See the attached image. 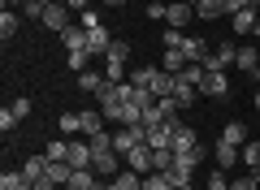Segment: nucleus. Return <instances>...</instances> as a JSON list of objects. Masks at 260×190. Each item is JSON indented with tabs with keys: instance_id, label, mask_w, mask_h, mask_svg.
<instances>
[{
	"instance_id": "nucleus-24",
	"label": "nucleus",
	"mask_w": 260,
	"mask_h": 190,
	"mask_svg": "<svg viewBox=\"0 0 260 190\" xmlns=\"http://www.w3.org/2000/svg\"><path fill=\"white\" fill-rule=\"evenodd\" d=\"M100 181H95V169H74V177H70V186L65 190H95Z\"/></svg>"
},
{
	"instance_id": "nucleus-23",
	"label": "nucleus",
	"mask_w": 260,
	"mask_h": 190,
	"mask_svg": "<svg viewBox=\"0 0 260 190\" xmlns=\"http://www.w3.org/2000/svg\"><path fill=\"white\" fill-rule=\"evenodd\" d=\"M195 18H225V0H195Z\"/></svg>"
},
{
	"instance_id": "nucleus-44",
	"label": "nucleus",
	"mask_w": 260,
	"mask_h": 190,
	"mask_svg": "<svg viewBox=\"0 0 260 190\" xmlns=\"http://www.w3.org/2000/svg\"><path fill=\"white\" fill-rule=\"evenodd\" d=\"M9 5H26V0H5V9H9Z\"/></svg>"
},
{
	"instance_id": "nucleus-4",
	"label": "nucleus",
	"mask_w": 260,
	"mask_h": 190,
	"mask_svg": "<svg viewBox=\"0 0 260 190\" xmlns=\"http://www.w3.org/2000/svg\"><path fill=\"white\" fill-rule=\"evenodd\" d=\"M70 13H74V9H70L65 0H52V5L44 9V18H39V22H44L48 30H56V35H61L65 26H74V22H70Z\"/></svg>"
},
{
	"instance_id": "nucleus-47",
	"label": "nucleus",
	"mask_w": 260,
	"mask_h": 190,
	"mask_svg": "<svg viewBox=\"0 0 260 190\" xmlns=\"http://www.w3.org/2000/svg\"><path fill=\"white\" fill-rule=\"evenodd\" d=\"M178 190H195V186H191V181H186V186H178Z\"/></svg>"
},
{
	"instance_id": "nucleus-30",
	"label": "nucleus",
	"mask_w": 260,
	"mask_h": 190,
	"mask_svg": "<svg viewBox=\"0 0 260 190\" xmlns=\"http://www.w3.org/2000/svg\"><path fill=\"white\" fill-rule=\"evenodd\" d=\"M221 138H225V143H234V147H243V143H247V126H243V121H230V126L221 130Z\"/></svg>"
},
{
	"instance_id": "nucleus-36",
	"label": "nucleus",
	"mask_w": 260,
	"mask_h": 190,
	"mask_svg": "<svg viewBox=\"0 0 260 190\" xmlns=\"http://www.w3.org/2000/svg\"><path fill=\"white\" fill-rule=\"evenodd\" d=\"M204 190H230V177H225V169H213V177H208Z\"/></svg>"
},
{
	"instance_id": "nucleus-42",
	"label": "nucleus",
	"mask_w": 260,
	"mask_h": 190,
	"mask_svg": "<svg viewBox=\"0 0 260 190\" xmlns=\"http://www.w3.org/2000/svg\"><path fill=\"white\" fill-rule=\"evenodd\" d=\"M104 5H109V9H121V5H126V0H104Z\"/></svg>"
},
{
	"instance_id": "nucleus-38",
	"label": "nucleus",
	"mask_w": 260,
	"mask_h": 190,
	"mask_svg": "<svg viewBox=\"0 0 260 190\" xmlns=\"http://www.w3.org/2000/svg\"><path fill=\"white\" fill-rule=\"evenodd\" d=\"M165 13H169L165 0H148V18H152V22H165Z\"/></svg>"
},
{
	"instance_id": "nucleus-15",
	"label": "nucleus",
	"mask_w": 260,
	"mask_h": 190,
	"mask_svg": "<svg viewBox=\"0 0 260 190\" xmlns=\"http://www.w3.org/2000/svg\"><path fill=\"white\" fill-rule=\"evenodd\" d=\"M104 186H109V190H139V186H143V173H135V169H121L117 177H109Z\"/></svg>"
},
{
	"instance_id": "nucleus-9",
	"label": "nucleus",
	"mask_w": 260,
	"mask_h": 190,
	"mask_svg": "<svg viewBox=\"0 0 260 190\" xmlns=\"http://www.w3.org/2000/svg\"><path fill=\"white\" fill-rule=\"evenodd\" d=\"M65 160L74 164V169H91V138H70Z\"/></svg>"
},
{
	"instance_id": "nucleus-6",
	"label": "nucleus",
	"mask_w": 260,
	"mask_h": 190,
	"mask_svg": "<svg viewBox=\"0 0 260 190\" xmlns=\"http://www.w3.org/2000/svg\"><path fill=\"white\" fill-rule=\"evenodd\" d=\"M234 61H239V48H234V44H217L213 48V52H208V61H204V69H230V65Z\"/></svg>"
},
{
	"instance_id": "nucleus-3",
	"label": "nucleus",
	"mask_w": 260,
	"mask_h": 190,
	"mask_svg": "<svg viewBox=\"0 0 260 190\" xmlns=\"http://www.w3.org/2000/svg\"><path fill=\"white\" fill-rule=\"evenodd\" d=\"M139 143H148V130H143V126H121V130H113V147H117V156L135 151Z\"/></svg>"
},
{
	"instance_id": "nucleus-26",
	"label": "nucleus",
	"mask_w": 260,
	"mask_h": 190,
	"mask_svg": "<svg viewBox=\"0 0 260 190\" xmlns=\"http://www.w3.org/2000/svg\"><path fill=\"white\" fill-rule=\"evenodd\" d=\"M230 164H239V147L217 138V169H230Z\"/></svg>"
},
{
	"instance_id": "nucleus-33",
	"label": "nucleus",
	"mask_w": 260,
	"mask_h": 190,
	"mask_svg": "<svg viewBox=\"0 0 260 190\" xmlns=\"http://www.w3.org/2000/svg\"><path fill=\"white\" fill-rule=\"evenodd\" d=\"M169 164H174V151H169V147L152 151V173H169Z\"/></svg>"
},
{
	"instance_id": "nucleus-17",
	"label": "nucleus",
	"mask_w": 260,
	"mask_h": 190,
	"mask_svg": "<svg viewBox=\"0 0 260 190\" xmlns=\"http://www.w3.org/2000/svg\"><path fill=\"white\" fill-rule=\"evenodd\" d=\"M61 44H65V52H83V48H87V30L83 26H65L61 30Z\"/></svg>"
},
{
	"instance_id": "nucleus-32",
	"label": "nucleus",
	"mask_w": 260,
	"mask_h": 190,
	"mask_svg": "<svg viewBox=\"0 0 260 190\" xmlns=\"http://www.w3.org/2000/svg\"><path fill=\"white\" fill-rule=\"evenodd\" d=\"M65 151H70V138H65V134H61V138H52V143L44 147L48 160H65Z\"/></svg>"
},
{
	"instance_id": "nucleus-19",
	"label": "nucleus",
	"mask_w": 260,
	"mask_h": 190,
	"mask_svg": "<svg viewBox=\"0 0 260 190\" xmlns=\"http://www.w3.org/2000/svg\"><path fill=\"white\" fill-rule=\"evenodd\" d=\"M186 65H191V61L182 56V48H165V56H160V69H165V73H182Z\"/></svg>"
},
{
	"instance_id": "nucleus-34",
	"label": "nucleus",
	"mask_w": 260,
	"mask_h": 190,
	"mask_svg": "<svg viewBox=\"0 0 260 190\" xmlns=\"http://www.w3.org/2000/svg\"><path fill=\"white\" fill-rule=\"evenodd\" d=\"M230 190H260V173H243V177H234Z\"/></svg>"
},
{
	"instance_id": "nucleus-29",
	"label": "nucleus",
	"mask_w": 260,
	"mask_h": 190,
	"mask_svg": "<svg viewBox=\"0 0 260 190\" xmlns=\"http://www.w3.org/2000/svg\"><path fill=\"white\" fill-rule=\"evenodd\" d=\"M91 61H95V56L87 52V48H83V52H65V65H70V69H74V73H83V69H91Z\"/></svg>"
},
{
	"instance_id": "nucleus-20",
	"label": "nucleus",
	"mask_w": 260,
	"mask_h": 190,
	"mask_svg": "<svg viewBox=\"0 0 260 190\" xmlns=\"http://www.w3.org/2000/svg\"><path fill=\"white\" fill-rule=\"evenodd\" d=\"M234 65H239L243 73H256V69H260V48H256V44L239 48V61H234Z\"/></svg>"
},
{
	"instance_id": "nucleus-18",
	"label": "nucleus",
	"mask_w": 260,
	"mask_h": 190,
	"mask_svg": "<svg viewBox=\"0 0 260 190\" xmlns=\"http://www.w3.org/2000/svg\"><path fill=\"white\" fill-rule=\"evenodd\" d=\"M191 18H195V5H169V13H165V22H169L174 30H182Z\"/></svg>"
},
{
	"instance_id": "nucleus-41",
	"label": "nucleus",
	"mask_w": 260,
	"mask_h": 190,
	"mask_svg": "<svg viewBox=\"0 0 260 190\" xmlns=\"http://www.w3.org/2000/svg\"><path fill=\"white\" fill-rule=\"evenodd\" d=\"M13 126H18V117H13V112L5 108V112H0V130H13Z\"/></svg>"
},
{
	"instance_id": "nucleus-1",
	"label": "nucleus",
	"mask_w": 260,
	"mask_h": 190,
	"mask_svg": "<svg viewBox=\"0 0 260 190\" xmlns=\"http://www.w3.org/2000/svg\"><path fill=\"white\" fill-rule=\"evenodd\" d=\"M204 164V147L200 151H182V156H174V164H169V181L174 186H186V181L195 177V169Z\"/></svg>"
},
{
	"instance_id": "nucleus-22",
	"label": "nucleus",
	"mask_w": 260,
	"mask_h": 190,
	"mask_svg": "<svg viewBox=\"0 0 260 190\" xmlns=\"http://www.w3.org/2000/svg\"><path fill=\"white\" fill-rule=\"evenodd\" d=\"M78 117H83V134H87V138H91V134H100V130L109 126L100 108H87V112H78Z\"/></svg>"
},
{
	"instance_id": "nucleus-8",
	"label": "nucleus",
	"mask_w": 260,
	"mask_h": 190,
	"mask_svg": "<svg viewBox=\"0 0 260 190\" xmlns=\"http://www.w3.org/2000/svg\"><path fill=\"white\" fill-rule=\"evenodd\" d=\"M200 95H217V100H225V95H230V78H225L221 69H208L204 82H200Z\"/></svg>"
},
{
	"instance_id": "nucleus-13",
	"label": "nucleus",
	"mask_w": 260,
	"mask_h": 190,
	"mask_svg": "<svg viewBox=\"0 0 260 190\" xmlns=\"http://www.w3.org/2000/svg\"><path fill=\"white\" fill-rule=\"evenodd\" d=\"M208 52H213V48H208V39H200V35H186V39H182V56H186V61L204 65Z\"/></svg>"
},
{
	"instance_id": "nucleus-2",
	"label": "nucleus",
	"mask_w": 260,
	"mask_h": 190,
	"mask_svg": "<svg viewBox=\"0 0 260 190\" xmlns=\"http://www.w3.org/2000/svg\"><path fill=\"white\" fill-rule=\"evenodd\" d=\"M126 56H130V44L113 39V48L104 52V78L109 82H126Z\"/></svg>"
},
{
	"instance_id": "nucleus-48",
	"label": "nucleus",
	"mask_w": 260,
	"mask_h": 190,
	"mask_svg": "<svg viewBox=\"0 0 260 190\" xmlns=\"http://www.w3.org/2000/svg\"><path fill=\"white\" fill-rule=\"evenodd\" d=\"M95 190H104V181H100V186H95Z\"/></svg>"
},
{
	"instance_id": "nucleus-7",
	"label": "nucleus",
	"mask_w": 260,
	"mask_h": 190,
	"mask_svg": "<svg viewBox=\"0 0 260 190\" xmlns=\"http://www.w3.org/2000/svg\"><path fill=\"white\" fill-rule=\"evenodd\" d=\"M83 30H87V52L104 61V52L113 48V35H109V26H83Z\"/></svg>"
},
{
	"instance_id": "nucleus-25",
	"label": "nucleus",
	"mask_w": 260,
	"mask_h": 190,
	"mask_svg": "<svg viewBox=\"0 0 260 190\" xmlns=\"http://www.w3.org/2000/svg\"><path fill=\"white\" fill-rule=\"evenodd\" d=\"M56 130H61L65 138H78V134H83V117H78V112H61V121H56Z\"/></svg>"
},
{
	"instance_id": "nucleus-5",
	"label": "nucleus",
	"mask_w": 260,
	"mask_h": 190,
	"mask_svg": "<svg viewBox=\"0 0 260 190\" xmlns=\"http://www.w3.org/2000/svg\"><path fill=\"white\" fill-rule=\"evenodd\" d=\"M169 151H174V156H182V151H200V134H195L191 126H182V121H178V126H174V138H169Z\"/></svg>"
},
{
	"instance_id": "nucleus-40",
	"label": "nucleus",
	"mask_w": 260,
	"mask_h": 190,
	"mask_svg": "<svg viewBox=\"0 0 260 190\" xmlns=\"http://www.w3.org/2000/svg\"><path fill=\"white\" fill-rule=\"evenodd\" d=\"M30 190H56V181H52V177H48V173H44V177H39V181H30Z\"/></svg>"
},
{
	"instance_id": "nucleus-49",
	"label": "nucleus",
	"mask_w": 260,
	"mask_h": 190,
	"mask_svg": "<svg viewBox=\"0 0 260 190\" xmlns=\"http://www.w3.org/2000/svg\"><path fill=\"white\" fill-rule=\"evenodd\" d=\"M87 5H91V0H87Z\"/></svg>"
},
{
	"instance_id": "nucleus-28",
	"label": "nucleus",
	"mask_w": 260,
	"mask_h": 190,
	"mask_svg": "<svg viewBox=\"0 0 260 190\" xmlns=\"http://www.w3.org/2000/svg\"><path fill=\"white\" fill-rule=\"evenodd\" d=\"M18 26H22V22H18V13H13V9H5V13H0V39H5V44H9V39L18 35Z\"/></svg>"
},
{
	"instance_id": "nucleus-39",
	"label": "nucleus",
	"mask_w": 260,
	"mask_h": 190,
	"mask_svg": "<svg viewBox=\"0 0 260 190\" xmlns=\"http://www.w3.org/2000/svg\"><path fill=\"white\" fill-rule=\"evenodd\" d=\"M182 30H174V26H165V48H182Z\"/></svg>"
},
{
	"instance_id": "nucleus-10",
	"label": "nucleus",
	"mask_w": 260,
	"mask_h": 190,
	"mask_svg": "<svg viewBox=\"0 0 260 190\" xmlns=\"http://www.w3.org/2000/svg\"><path fill=\"white\" fill-rule=\"evenodd\" d=\"M160 73H165L160 65H139V69H130V78H126V82H130V87H139V91H152Z\"/></svg>"
},
{
	"instance_id": "nucleus-27",
	"label": "nucleus",
	"mask_w": 260,
	"mask_h": 190,
	"mask_svg": "<svg viewBox=\"0 0 260 190\" xmlns=\"http://www.w3.org/2000/svg\"><path fill=\"white\" fill-rule=\"evenodd\" d=\"M104 82H109V78H104V73H95V69H83V73H78V87H83L87 95H100Z\"/></svg>"
},
{
	"instance_id": "nucleus-11",
	"label": "nucleus",
	"mask_w": 260,
	"mask_h": 190,
	"mask_svg": "<svg viewBox=\"0 0 260 190\" xmlns=\"http://www.w3.org/2000/svg\"><path fill=\"white\" fill-rule=\"evenodd\" d=\"M121 160H126V169H135V173H143V177H148V173H152V147H148V143H139L135 151L121 156Z\"/></svg>"
},
{
	"instance_id": "nucleus-14",
	"label": "nucleus",
	"mask_w": 260,
	"mask_h": 190,
	"mask_svg": "<svg viewBox=\"0 0 260 190\" xmlns=\"http://www.w3.org/2000/svg\"><path fill=\"white\" fill-rule=\"evenodd\" d=\"M256 22H260V9H239V13H230V30H234V35H251Z\"/></svg>"
},
{
	"instance_id": "nucleus-35",
	"label": "nucleus",
	"mask_w": 260,
	"mask_h": 190,
	"mask_svg": "<svg viewBox=\"0 0 260 190\" xmlns=\"http://www.w3.org/2000/svg\"><path fill=\"white\" fill-rule=\"evenodd\" d=\"M9 112H13L18 121H26V117H30V100H26V95H18V100L9 104Z\"/></svg>"
},
{
	"instance_id": "nucleus-43",
	"label": "nucleus",
	"mask_w": 260,
	"mask_h": 190,
	"mask_svg": "<svg viewBox=\"0 0 260 190\" xmlns=\"http://www.w3.org/2000/svg\"><path fill=\"white\" fill-rule=\"evenodd\" d=\"M251 104H256V112H260V91H256V95H251Z\"/></svg>"
},
{
	"instance_id": "nucleus-31",
	"label": "nucleus",
	"mask_w": 260,
	"mask_h": 190,
	"mask_svg": "<svg viewBox=\"0 0 260 190\" xmlns=\"http://www.w3.org/2000/svg\"><path fill=\"white\" fill-rule=\"evenodd\" d=\"M139 190H178V186H174V181H169V173H148Z\"/></svg>"
},
{
	"instance_id": "nucleus-50",
	"label": "nucleus",
	"mask_w": 260,
	"mask_h": 190,
	"mask_svg": "<svg viewBox=\"0 0 260 190\" xmlns=\"http://www.w3.org/2000/svg\"><path fill=\"white\" fill-rule=\"evenodd\" d=\"M104 190H109V186H104Z\"/></svg>"
},
{
	"instance_id": "nucleus-46",
	"label": "nucleus",
	"mask_w": 260,
	"mask_h": 190,
	"mask_svg": "<svg viewBox=\"0 0 260 190\" xmlns=\"http://www.w3.org/2000/svg\"><path fill=\"white\" fill-rule=\"evenodd\" d=\"M251 39H260V22H256V30H251Z\"/></svg>"
},
{
	"instance_id": "nucleus-12",
	"label": "nucleus",
	"mask_w": 260,
	"mask_h": 190,
	"mask_svg": "<svg viewBox=\"0 0 260 190\" xmlns=\"http://www.w3.org/2000/svg\"><path fill=\"white\" fill-rule=\"evenodd\" d=\"M174 100H178V108H191V104L200 100V87H195V82H186L182 73H174Z\"/></svg>"
},
{
	"instance_id": "nucleus-21",
	"label": "nucleus",
	"mask_w": 260,
	"mask_h": 190,
	"mask_svg": "<svg viewBox=\"0 0 260 190\" xmlns=\"http://www.w3.org/2000/svg\"><path fill=\"white\" fill-rule=\"evenodd\" d=\"M48 177H52L56 186H70V177H74V164H70V160H48Z\"/></svg>"
},
{
	"instance_id": "nucleus-16",
	"label": "nucleus",
	"mask_w": 260,
	"mask_h": 190,
	"mask_svg": "<svg viewBox=\"0 0 260 190\" xmlns=\"http://www.w3.org/2000/svg\"><path fill=\"white\" fill-rule=\"evenodd\" d=\"M239 164H247V173H260V143L256 138H247L239 147Z\"/></svg>"
},
{
	"instance_id": "nucleus-45",
	"label": "nucleus",
	"mask_w": 260,
	"mask_h": 190,
	"mask_svg": "<svg viewBox=\"0 0 260 190\" xmlns=\"http://www.w3.org/2000/svg\"><path fill=\"white\" fill-rule=\"evenodd\" d=\"M169 5H195V0H169Z\"/></svg>"
},
{
	"instance_id": "nucleus-37",
	"label": "nucleus",
	"mask_w": 260,
	"mask_h": 190,
	"mask_svg": "<svg viewBox=\"0 0 260 190\" xmlns=\"http://www.w3.org/2000/svg\"><path fill=\"white\" fill-rule=\"evenodd\" d=\"M204 73H208L204 65H195V61H191V65H186V69H182V78H186V82H195V87H200V82H204Z\"/></svg>"
}]
</instances>
